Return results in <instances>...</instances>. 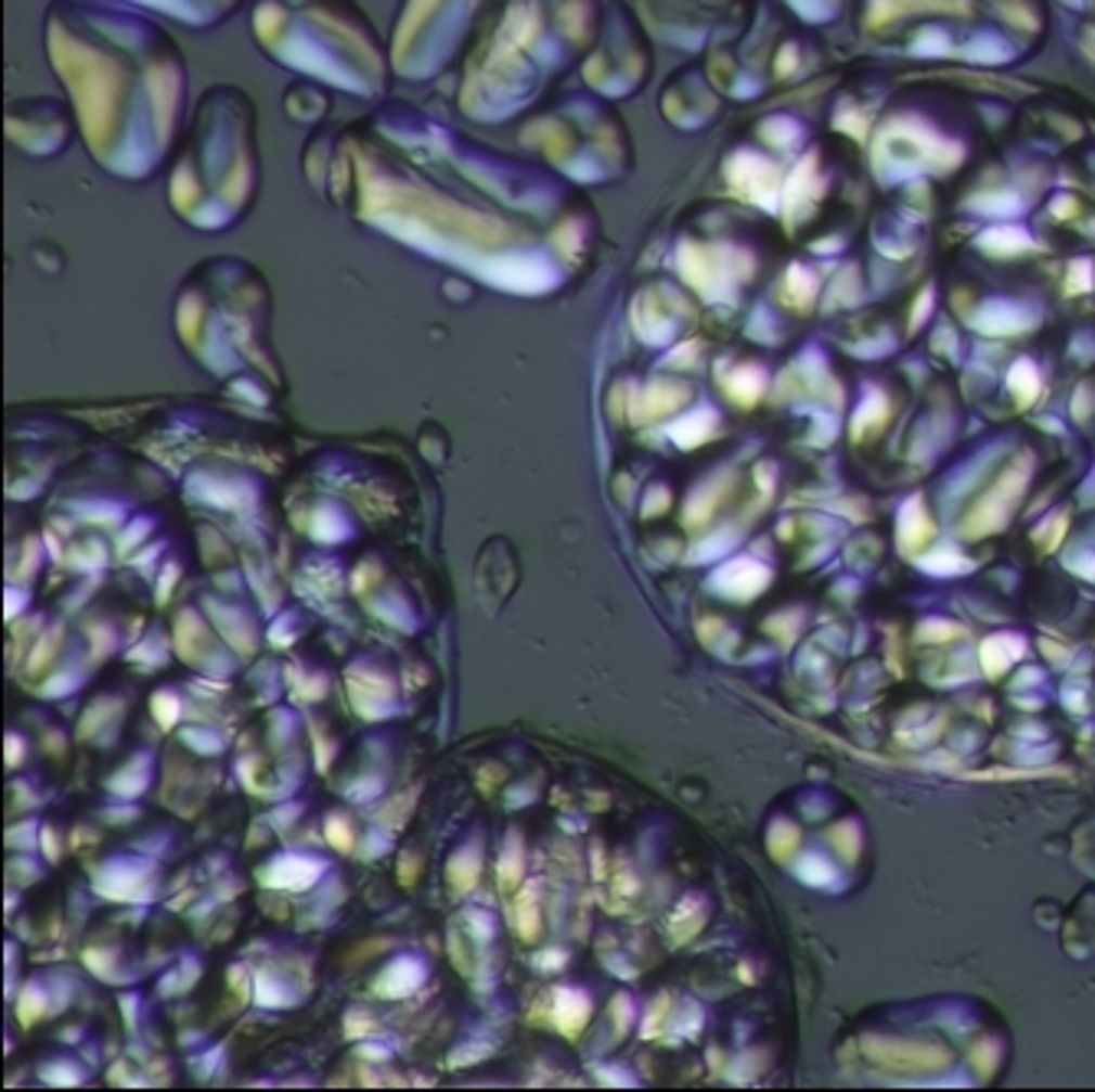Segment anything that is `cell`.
<instances>
[{
  "instance_id": "obj_10",
  "label": "cell",
  "mask_w": 1095,
  "mask_h": 1092,
  "mask_svg": "<svg viewBox=\"0 0 1095 1092\" xmlns=\"http://www.w3.org/2000/svg\"><path fill=\"white\" fill-rule=\"evenodd\" d=\"M325 834H328V840H332L338 850H351V827H348L345 817H328Z\"/></svg>"
},
{
  "instance_id": "obj_7",
  "label": "cell",
  "mask_w": 1095,
  "mask_h": 1092,
  "mask_svg": "<svg viewBox=\"0 0 1095 1092\" xmlns=\"http://www.w3.org/2000/svg\"><path fill=\"white\" fill-rule=\"evenodd\" d=\"M145 758H134V765H128L125 771H118L115 778H112V791L115 794H125V797H131V794H139V791H145V784H149V774H145V765H142Z\"/></svg>"
},
{
  "instance_id": "obj_14",
  "label": "cell",
  "mask_w": 1095,
  "mask_h": 1092,
  "mask_svg": "<svg viewBox=\"0 0 1095 1092\" xmlns=\"http://www.w3.org/2000/svg\"><path fill=\"white\" fill-rule=\"evenodd\" d=\"M43 844H47V850H50V860H56V844H53V831H43V837H40Z\"/></svg>"
},
{
  "instance_id": "obj_6",
  "label": "cell",
  "mask_w": 1095,
  "mask_h": 1092,
  "mask_svg": "<svg viewBox=\"0 0 1095 1092\" xmlns=\"http://www.w3.org/2000/svg\"><path fill=\"white\" fill-rule=\"evenodd\" d=\"M534 899H538V889L528 886V889L518 896V902H515V928H518V935L528 938V941L538 935V925H541L538 909H534Z\"/></svg>"
},
{
  "instance_id": "obj_13",
  "label": "cell",
  "mask_w": 1095,
  "mask_h": 1092,
  "mask_svg": "<svg viewBox=\"0 0 1095 1092\" xmlns=\"http://www.w3.org/2000/svg\"><path fill=\"white\" fill-rule=\"evenodd\" d=\"M21 758H24V745H21V738H17V735H8V765H21Z\"/></svg>"
},
{
  "instance_id": "obj_2",
  "label": "cell",
  "mask_w": 1095,
  "mask_h": 1092,
  "mask_svg": "<svg viewBox=\"0 0 1095 1092\" xmlns=\"http://www.w3.org/2000/svg\"><path fill=\"white\" fill-rule=\"evenodd\" d=\"M424 981V965L417 959H397L384 968V975L374 981V991L384 994V998H403L410 994L417 985Z\"/></svg>"
},
{
  "instance_id": "obj_3",
  "label": "cell",
  "mask_w": 1095,
  "mask_h": 1092,
  "mask_svg": "<svg viewBox=\"0 0 1095 1092\" xmlns=\"http://www.w3.org/2000/svg\"><path fill=\"white\" fill-rule=\"evenodd\" d=\"M588 1017H591V1001H588V994H584V991H568V988H562V991H558V1001H555V1024H558V1030L568 1033V1037H578V1033L584 1030Z\"/></svg>"
},
{
  "instance_id": "obj_1",
  "label": "cell",
  "mask_w": 1095,
  "mask_h": 1092,
  "mask_svg": "<svg viewBox=\"0 0 1095 1092\" xmlns=\"http://www.w3.org/2000/svg\"><path fill=\"white\" fill-rule=\"evenodd\" d=\"M322 863L319 860H309V857H280V860H272L262 873H259V883L269 886V889H306L312 886L319 876H322Z\"/></svg>"
},
{
  "instance_id": "obj_8",
  "label": "cell",
  "mask_w": 1095,
  "mask_h": 1092,
  "mask_svg": "<svg viewBox=\"0 0 1095 1092\" xmlns=\"http://www.w3.org/2000/svg\"><path fill=\"white\" fill-rule=\"evenodd\" d=\"M152 706H155V719L162 722V729H171L181 716V706H178L175 693H158Z\"/></svg>"
},
{
  "instance_id": "obj_5",
  "label": "cell",
  "mask_w": 1095,
  "mask_h": 1092,
  "mask_svg": "<svg viewBox=\"0 0 1095 1092\" xmlns=\"http://www.w3.org/2000/svg\"><path fill=\"white\" fill-rule=\"evenodd\" d=\"M521 866H525V857H521V837L518 834H508V844H505V853L499 860V883L505 889H515V883L521 879Z\"/></svg>"
},
{
  "instance_id": "obj_12",
  "label": "cell",
  "mask_w": 1095,
  "mask_h": 1092,
  "mask_svg": "<svg viewBox=\"0 0 1095 1092\" xmlns=\"http://www.w3.org/2000/svg\"><path fill=\"white\" fill-rule=\"evenodd\" d=\"M466 925H469V928H476L479 941H486V938L492 935V922H486V915H482V912H469V915H466Z\"/></svg>"
},
{
  "instance_id": "obj_11",
  "label": "cell",
  "mask_w": 1095,
  "mask_h": 1092,
  "mask_svg": "<svg viewBox=\"0 0 1095 1092\" xmlns=\"http://www.w3.org/2000/svg\"><path fill=\"white\" fill-rule=\"evenodd\" d=\"M565 962H568V954H565L562 948H548V951L534 954V965H538L541 972H558Z\"/></svg>"
},
{
  "instance_id": "obj_9",
  "label": "cell",
  "mask_w": 1095,
  "mask_h": 1092,
  "mask_svg": "<svg viewBox=\"0 0 1095 1092\" xmlns=\"http://www.w3.org/2000/svg\"><path fill=\"white\" fill-rule=\"evenodd\" d=\"M17 1011H21V1020H24V1024H34V1017L43 1014V998H40V988H37V985H30V988L24 991Z\"/></svg>"
},
{
  "instance_id": "obj_4",
  "label": "cell",
  "mask_w": 1095,
  "mask_h": 1092,
  "mask_svg": "<svg viewBox=\"0 0 1095 1092\" xmlns=\"http://www.w3.org/2000/svg\"><path fill=\"white\" fill-rule=\"evenodd\" d=\"M447 876H450V886L456 892H469L476 886V879H479V844H469V847L456 850L453 860H450Z\"/></svg>"
}]
</instances>
